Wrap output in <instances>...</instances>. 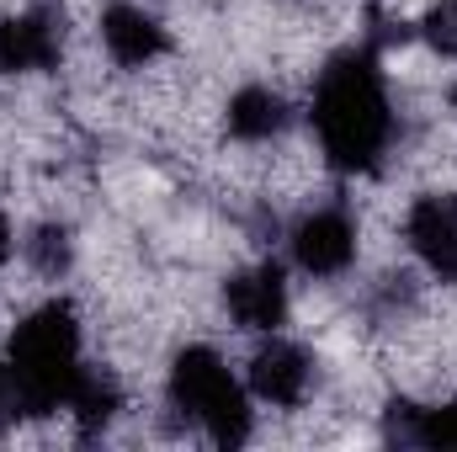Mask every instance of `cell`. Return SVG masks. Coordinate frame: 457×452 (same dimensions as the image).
I'll return each mask as SVG.
<instances>
[{
    "label": "cell",
    "mask_w": 457,
    "mask_h": 452,
    "mask_svg": "<svg viewBox=\"0 0 457 452\" xmlns=\"http://www.w3.org/2000/svg\"><path fill=\"white\" fill-rule=\"evenodd\" d=\"M309 122H314L325 165H336L345 176H372L388 160V149L399 138V113H394L383 64L367 43L325 59V70L314 80Z\"/></svg>",
    "instance_id": "6da1fadb"
},
{
    "label": "cell",
    "mask_w": 457,
    "mask_h": 452,
    "mask_svg": "<svg viewBox=\"0 0 457 452\" xmlns=\"http://www.w3.org/2000/svg\"><path fill=\"white\" fill-rule=\"evenodd\" d=\"M11 405L27 415H48L70 405V389L80 378V320L70 304H43L11 331Z\"/></svg>",
    "instance_id": "7a4b0ae2"
},
{
    "label": "cell",
    "mask_w": 457,
    "mask_h": 452,
    "mask_svg": "<svg viewBox=\"0 0 457 452\" xmlns=\"http://www.w3.org/2000/svg\"><path fill=\"white\" fill-rule=\"evenodd\" d=\"M170 410H181L192 426H203V437L213 448H239L250 442V399L224 367V356L213 346H187L170 362Z\"/></svg>",
    "instance_id": "3957f363"
},
{
    "label": "cell",
    "mask_w": 457,
    "mask_h": 452,
    "mask_svg": "<svg viewBox=\"0 0 457 452\" xmlns=\"http://www.w3.org/2000/svg\"><path fill=\"white\" fill-rule=\"evenodd\" d=\"M287 250H293V266L303 277H345L351 261H356V219L345 213L341 203H325V208H309L298 224L287 229Z\"/></svg>",
    "instance_id": "277c9868"
},
{
    "label": "cell",
    "mask_w": 457,
    "mask_h": 452,
    "mask_svg": "<svg viewBox=\"0 0 457 452\" xmlns=\"http://www.w3.org/2000/svg\"><path fill=\"white\" fill-rule=\"evenodd\" d=\"M64 54V11L59 5H27L0 16V75H37L54 70Z\"/></svg>",
    "instance_id": "5b68a950"
},
{
    "label": "cell",
    "mask_w": 457,
    "mask_h": 452,
    "mask_svg": "<svg viewBox=\"0 0 457 452\" xmlns=\"http://www.w3.org/2000/svg\"><path fill=\"white\" fill-rule=\"evenodd\" d=\"M404 245L436 282L457 288V192H420L404 213Z\"/></svg>",
    "instance_id": "8992f818"
},
{
    "label": "cell",
    "mask_w": 457,
    "mask_h": 452,
    "mask_svg": "<svg viewBox=\"0 0 457 452\" xmlns=\"http://www.w3.org/2000/svg\"><path fill=\"white\" fill-rule=\"evenodd\" d=\"M224 309L239 331H261L271 336L282 320H287V277L277 261H261V266H245L224 282Z\"/></svg>",
    "instance_id": "52a82bcc"
},
{
    "label": "cell",
    "mask_w": 457,
    "mask_h": 452,
    "mask_svg": "<svg viewBox=\"0 0 457 452\" xmlns=\"http://www.w3.org/2000/svg\"><path fill=\"white\" fill-rule=\"evenodd\" d=\"M314 389V356L293 340H266L255 356H250V394L261 405H277V410H298Z\"/></svg>",
    "instance_id": "ba28073f"
},
{
    "label": "cell",
    "mask_w": 457,
    "mask_h": 452,
    "mask_svg": "<svg viewBox=\"0 0 457 452\" xmlns=\"http://www.w3.org/2000/svg\"><path fill=\"white\" fill-rule=\"evenodd\" d=\"M96 32H102L107 59L122 64V70H149V64L170 48L165 21H160V16H149V11H144V5H133V0H112V5L102 11Z\"/></svg>",
    "instance_id": "9c48e42d"
},
{
    "label": "cell",
    "mask_w": 457,
    "mask_h": 452,
    "mask_svg": "<svg viewBox=\"0 0 457 452\" xmlns=\"http://www.w3.org/2000/svg\"><path fill=\"white\" fill-rule=\"evenodd\" d=\"M287 122H293V113L271 86H239L224 107V128L239 144H271L287 133Z\"/></svg>",
    "instance_id": "30bf717a"
},
{
    "label": "cell",
    "mask_w": 457,
    "mask_h": 452,
    "mask_svg": "<svg viewBox=\"0 0 457 452\" xmlns=\"http://www.w3.org/2000/svg\"><path fill=\"white\" fill-rule=\"evenodd\" d=\"M70 410H75V426L86 437L107 431L117 421V410H122V383H117L112 372H102V367H80V378L70 389Z\"/></svg>",
    "instance_id": "8fae6325"
},
{
    "label": "cell",
    "mask_w": 457,
    "mask_h": 452,
    "mask_svg": "<svg viewBox=\"0 0 457 452\" xmlns=\"http://www.w3.org/2000/svg\"><path fill=\"white\" fill-rule=\"evenodd\" d=\"M21 250H27V266L37 277H48V282L70 277V266H75V234L64 224H37L21 239Z\"/></svg>",
    "instance_id": "7c38bea8"
},
{
    "label": "cell",
    "mask_w": 457,
    "mask_h": 452,
    "mask_svg": "<svg viewBox=\"0 0 457 452\" xmlns=\"http://www.w3.org/2000/svg\"><path fill=\"white\" fill-rule=\"evenodd\" d=\"M410 448L457 452V399H447V405H431V410H420V405H415V431H410Z\"/></svg>",
    "instance_id": "4fadbf2b"
},
{
    "label": "cell",
    "mask_w": 457,
    "mask_h": 452,
    "mask_svg": "<svg viewBox=\"0 0 457 452\" xmlns=\"http://www.w3.org/2000/svg\"><path fill=\"white\" fill-rule=\"evenodd\" d=\"M420 38H426L442 59H457V0H442V5H431V11H426Z\"/></svg>",
    "instance_id": "5bb4252c"
},
{
    "label": "cell",
    "mask_w": 457,
    "mask_h": 452,
    "mask_svg": "<svg viewBox=\"0 0 457 452\" xmlns=\"http://www.w3.org/2000/svg\"><path fill=\"white\" fill-rule=\"evenodd\" d=\"M11 255H16V229H11V219H5V213H0V266H5Z\"/></svg>",
    "instance_id": "9a60e30c"
},
{
    "label": "cell",
    "mask_w": 457,
    "mask_h": 452,
    "mask_svg": "<svg viewBox=\"0 0 457 452\" xmlns=\"http://www.w3.org/2000/svg\"><path fill=\"white\" fill-rule=\"evenodd\" d=\"M0 410H11V415H16V405H11V372H5V362H0Z\"/></svg>",
    "instance_id": "2e32d148"
}]
</instances>
